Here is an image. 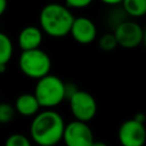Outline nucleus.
<instances>
[{
    "instance_id": "f257e3e1",
    "label": "nucleus",
    "mask_w": 146,
    "mask_h": 146,
    "mask_svg": "<svg viewBox=\"0 0 146 146\" xmlns=\"http://www.w3.org/2000/svg\"><path fill=\"white\" fill-rule=\"evenodd\" d=\"M64 128V119L58 112L44 110L33 116L30 125V135L36 145L56 146L63 138Z\"/></svg>"
},
{
    "instance_id": "f03ea898",
    "label": "nucleus",
    "mask_w": 146,
    "mask_h": 146,
    "mask_svg": "<svg viewBox=\"0 0 146 146\" xmlns=\"http://www.w3.org/2000/svg\"><path fill=\"white\" fill-rule=\"evenodd\" d=\"M74 16L70 8L58 2L46 5L39 16L41 31L52 38H63L70 34Z\"/></svg>"
},
{
    "instance_id": "7ed1b4c3",
    "label": "nucleus",
    "mask_w": 146,
    "mask_h": 146,
    "mask_svg": "<svg viewBox=\"0 0 146 146\" xmlns=\"http://www.w3.org/2000/svg\"><path fill=\"white\" fill-rule=\"evenodd\" d=\"M33 95L40 107L52 110L65 99V82L57 75L49 73L36 81Z\"/></svg>"
},
{
    "instance_id": "20e7f679",
    "label": "nucleus",
    "mask_w": 146,
    "mask_h": 146,
    "mask_svg": "<svg viewBox=\"0 0 146 146\" xmlns=\"http://www.w3.org/2000/svg\"><path fill=\"white\" fill-rule=\"evenodd\" d=\"M18 66L24 75L39 80L49 74L51 68V59L49 55L40 48L26 50L21 52L18 58Z\"/></svg>"
},
{
    "instance_id": "39448f33",
    "label": "nucleus",
    "mask_w": 146,
    "mask_h": 146,
    "mask_svg": "<svg viewBox=\"0 0 146 146\" xmlns=\"http://www.w3.org/2000/svg\"><path fill=\"white\" fill-rule=\"evenodd\" d=\"M70 110L76 121L88 123L97 113V103L95 97L84 90H75L68 98Z\"/></svg>"
},
{
    "instance_id": "423d86ee",
    "label": "nucleus",
    "mask_w": 146,
    "mask_h": 146,
    "mask_svg": "<svg viewBox=\"0 0 146 146\" xmlns=\"http://www.w3.org/2000/svg\"><path fill=\"white\" fill-rule=\"evenodd\" d=\"M62 140L66 146H91L95 138L88 123L74 120L65 124Z\"/></svg>"
},
{
    "instance_id": "0eeeda50",
    "label": "nucleus",
    "mask_w": 146,
    "mask_h": 146,
    "mask_svg": "<svg viewBox=\"0 0 146 146\" xmlns=\"http://www.w3.org/2000/svg\"><path fill=\"white\" fill-rule=\"evenodd\" d=\"M121 146H144L146 143V127L136 119H129L121 123L117 130Z\"/></svg>"
},
{
    "instance_id": "6e6552de",
    "label": "nucleus",
    "mask_w": 146,
    "mask_h": 146,
    "mask_svg": "<svg viewBox=\"0 0 146 146\" xmlns=\"http://www.w3.org/2000/svg\"><path fill=\"white\" fill-rule=\"evenodd\" d=\"M117 46L131 49L136 48L143 42V27L133 21L120 22L113 32Z\"/></svg>"
},
{
    "instance_id": "1a4fd4ad",
    "label": "nucleus",
    "mask_w": 146,
    "mask_h": 146,
    "mask_svg": "<svg viewBox=\"0 0 146 146\" xmlns=\"http://www.w3.org/2000/svg\"><path fill=\"white\" fill-rule=\"evenodd\" d=\"M70 34L80 44H89L97 36V27L88 17H74Z\"/></svg>"
},
{
    "instance_id": "9d476101",
    "label": "nucleus",
    "mask_w": 146,
    "mask_h": 146,
    "mask_svg": "<svg viewBox=\"0 0 146 146\" xmlns=\"http://www.w3.org/2000/svg\"><path fill=\"white\" fill-rule=\"evenodd\" d=\"M42 39L43 35L41 29L30 25L21 30L17 38V42L22 51H26V50H33L40 48Z\"/></svg>"
},
{
    "instance_id": "9b49d317",
    "label": "nucleus",
    "mask_w": 146,
    "mask_h": 146,
    "mask_svg": "<svg viewBox=\"0 0 146 146\" xmlns=\"http://www.w3.org/2000/svg\"><path fill=\"white\" fill-rule=\"evenodd\" d=\"M14 108H15V112L21 114L22 116L30 117V116H34L39 112L40 105L33 94L24 92L16 98Z\"/></svg>"
},
{
    "instance_id": "f8f14e48",
    "label": "nucleus",
    "mask_w": 146,
    "mask_h": 146,
    "mask_svg": "<svg viewBox=\"0 0 146 146\" xmlns=\"http://www.w3.org/2000/svg\"><path fill=\"white\" fill-rule=\"evenodd\" d=\"M122 8L131 17L138 18L146 15V0H123Z\"/></svg>"
},
{
    "instance_id": "ddd939ff",
    "label": "nucleus",
    "mask_w": 146,
    "mask_h": 146,
    "mask_svg": "<svg viewBox=\"0 0 146 146\" xmlns=\"http://www.w3.org/2000/svg\"><path fill=\"white\" fill-rule=\"evenodd\" d=\"M14 52V47L10 38L0 32V64H6L11 59Z\"/></svg>"
},
{
    "instance_id": "4468645a",
    "label": "nucleus",
    "mask_w": 146,
    "mask_h": 146,
    "mask_svg": "<svg viewBox=\"0 0 146 146\" xmlns=\"http://www.w3.org/2000/svg\"><path fill=\"white\" fill-rule=\"evenodd\" d=\"M98 46L103 51H113L117 47L116 39L113 33H105L98 40Z\"/></svg>"
},
{
    "instance_id": "2eb2a0df",
    "label": "nucleus",
    "mask_w": 146,
    "mask_h": 146,
    "mask_svg": "<svg viewBox=\"0 0 146 146\" xmlns=\"http://www.w3.org/2000/svg\"><path fill=\"white\" fill-rule=\"evenodd\" d=\"M15 108L9 103H1L0 102V123L7 124L9 123L15 116Z\"/></svg>"
},
{
    "instance_id": "dca6fc26",
    "label": "nucleus",
    "mask_w": 146,
    "mask_h": 146,
    "mask_svg": "<svg viewBox=\"0 0 146 146\" xmlns=\"http://www.w3.org/2000/svg\"><path fill=\"white\" fill-rule=\"evenodd\" d=\"M5 146H32V144L26 136L22 133H13L6 139Z\"/></svg>"
},
{
    "instance_id": "f3484780",
    "label": "nucleus",
    "mask_w": 146,
    "mask_h": 146,
    "mask_svg": "<svg viewBox=\"0 0 146 146\" xmlns=\"http://www.w3.org/2000/svg\"><path fill=\"white\" fill-rule=\"evenodd\" d=\"M64 1H65V6L67 8L81 9V8H86L89 5H91V2L94 0H64Z\"/></svg>"
},
{
    "instance_id": "a211bd4d",
    "label": "nucleus",
    "mask_w": 146,
    "mask_h": 146,
    "mask_svg": "<svg viewBox=\"0 0 146 146\" xmlns=\"http://www.w3.org/2000/svg\"><path fill=\"white\" fill-rule=\"evenodd\" d=\"M7 9V0H0V16L5 14Z\"/></svg>"
},
{
    "instance_id": "6ab92c4d",
    "label": "nucleus",
    "mask_w": 146,
    "mask_h": 146,
    "mask_svg": "<svg viewBox=\"0 0 146 146\" xmlns=\"http://www.w3.org/2000/svg\"><path fill=\"white\" fill-rule=\"evenodd\" d=\"M103 3H105V5H119V3H121L123 0H100Z\"/></svg>"
},
{
    "instance_id": "aec40b11",
    "label": "nucleus",
    "mask_w": 146,
    "mask_h": 146,
    "mask_svg": "<svg viewBox=\"0 0 146 146\" xmlns=\"http://www.w3.org/2000/svg\"><path fill=\"white\" fill-rule=\"evenodd\" d=\"M91 146H108V145L103 140H94Z\"/></svg>"
},
{
    "instance_id": "412c9836",
    "label": "nucleus",
    "mask_w": 146,
    "mask_h": 146,
    "mask_svg": "<svg viewBox=\"0 0 146 146\" xmlns=\"http://www.w3.org/2000/svg\"><path fill=\"white\" fill-rule=\"evenodd\" d=\"M141 43H144L146 46V27L143 29V42Z\"/></svg>"
},
{
    "instance_id": "4be33fe9",
    "label": "nucleus",
    "mask_w": 146,
    "mask_h": 146,
    "mask_svg": "<svg viewBox=\"0 0 146 146\" xmlns=\"http://www.w3.org/2000/svg\"><path fill=\"white\" fill-rule=\"evenodd\" d=\"M6 67H7L6 64H0V74L6 72Z\"/></svg>"
},
{
    "instance_id": "5701e85b",
    "label": "nucleus",
    "mask_w": 146,
    "mask_h": 146,
    "mask_svg": "<svg viewBox=\"0 0 146 146\" xmlns=\"http://www.w3.org/2000/svg\"><path fill=\"white\" fill-rule=\"evenodd\" d=\"M36 146H48V145H36Z\"/></svg>"
}]
</instances>
